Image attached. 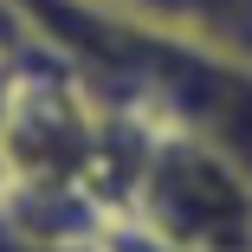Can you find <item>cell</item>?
Segmentation results:
<instances>
[{
    "label": "cell",
    "instance_id": "cell-4",
    "mask_svg": "<svg viewBox=\"0 0 252 252\" xmlns=\"http://www.w3.org/2000/svg\"><path fill=\"white\" fill-rule=\"evenodd\" d=\"M0 252H97V239H78V233H39L13 214H0Z\"/></svg>",
    "mask_w": 252,
    "mask_h": 252
},
{
    "label": "cell",
    "instance_id": "cell-3",
    "mask_svg": "<svg viewBox=\"0 0 252 252\" xmlns=\"http://www.w3.org/2000/svg\"><path fill=\"white\" fill-rule=\"evenodd\" d=\"M97 252H200V246H188V239H175L162 226H149L129 207H117V214H104V226H97Z\"/></svg>",
    "mask_w": 252,
    "mask_h": 252
},
{
    "label": "cell",
    "instance_id": "cell-2",
    "mask_svg": "<svg viewBox=\"0 0 252 252\" xmlns=\"http://www.w3.org/2000/svg\"><path fill=\"white\" fill-rule=\"evenodd\" d=\"M97 7L156 20V26L194 32V39H207V45H226V52L252 59V0H97Z\"/></svg>",
    "mask_w": 252,
    "mask_h": 252
},
{
    "label": "cell",
    "instance_id": "cell-1",
    "mask_svg": "<svg viewBox=\"0 0 252 252\" xmlns=\"http://www.w3.org/2000/svg\"><path fill=\"white\" fill-rule=\"evenodd\" d=\"M123 207L200 252H252V168L200 136L149 129Z\"/></svg>",
    "mask_w": 252,
    "mask_h": 252
}]
</instances>
